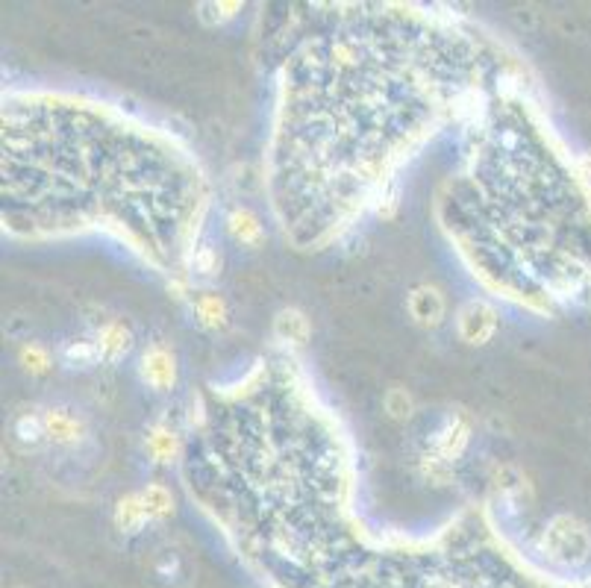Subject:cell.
I'll return each instance as SVG.
<instances>
[{
  "mask_svg": "<svg viewBox=\"0 0 591 588\" xmlns=\"http://www.w3.org/2000/svg\"><path fill=\"white\" fill-rule=\"evenodd\" d=\"M148 453L153 456V462H171L177 456V433L168 424L150 427Z\"/></svg>",
  "mask_w": 591,
  "mask_h": 588,
  "instance_id": "14",
  "label": "cell"
},
{
  "mask_svg": "<svg viewBox=\"0 0 591 588\" xmlns=\"http://www.w3.org/2000/svg\"><path fill=\"white\" fill-rule=\"evenodd\" d=\"M497 330V312L486 300H468L459 309V336L468 344H486Z\"/></svg>",
  "mask_w": 591,
  "mask_h": 588,
  "instance_id": "2",
  "label": "cell"
},
{
  "mask_svg": "<svg viewBox=\"0 0 591 588\" xmlns=\"http://www.w3.org/2000/svg\"><path fill=\"white\" fill-rule=\"evenodd\" d=\"M227 230L239 245H259L262 242V224L250 209H233L227 215Z\"/></svg>",
  "mask_w": 591,
  "mask_h": 588,
  "instance_id": "12",
  "label": "cell"
},
{
  "mask_svg": "<svg viewBox=\"0 0 591 588\" xmlns=\"http://www.w3.org/2000/svg\"><path fill=\"white\" fill-rule=\"evenodd\" d=\"M12 436L24 447V450H36L42 441H48V430H45V415L42 412H18L12 421Z\"/></svg>",
  "mask_w": 591,
  "mask_h": 588,
  "instance_id": "9",
  "label": "cell"
},
{
  "mask_svg": "<svg viewBox=\"0 0 591 588\" xmlns=\"http://www.w3.org/2000/svg\"><path fill=\"white\" fill-rule=\"evenodd\" d=\"M142 500H145V509H148L150 521H162V518H168L171 509H174L171 491L165 489V486H159V483H153V486H148V489L142 491Z\"/></svg>",
  "mask_w": 591,
  "mask_h": 588,
  "instance_id": "15",
  "label": "cell"
},
{
  "mask_svg": "<svg viewBox=\"0 0 591 588\" xmlns=\"http://www.w3.org/2000/svg\"><path fill=\"white\" fill-rule=\"evenodd\" d=\"M148 521L150 515L148 509H145L142 491H139V494H127V497L118 500V506H115V527H118L121 533L136 536V533H142V527H145Z\"/></svg>",
  "mask_w": 591,
  "mask_h": 588,
  "instance_id": "8",
  "label": "cell"
},
{
  "mask_svg": "<svg viewBox=\"0 0 591 588\" xmlns=\"http://www.w3.org/2000/svg\"><path fill=\"white\" fill-rule=\"evenodd\" d=\"M45 415V430H48V441L59 444V447H74L86 439V424L77 412L71 409H48Z\"/></svg>",
  "mask_w": 591,
  "mask_h": 588,
  "instance_id": "5",
  "label": "cell"
},
{
  "mask_svg": "<svg viewBox=\"0 0 591 588\" xmlns=\"http://www.w3.org/2000/svg\"><path fill=\"white\" fill-rule=\"evenodd\" d=\"M383 406H386V412H389L392 421H406V418H412V412H415L412 394L406 392V389H400V386H392V389L386 392Z\"/></svg>",
  "mask_w": 591,
  "mask_h": 588,
  "instance_id": "16",
  "label": "cell"
},
{
  "mask_svg": "<svg viewBox=\"0 0 591 588\" xmlns=\"http://www.w3.org/2000/svg\"><path fill=\"white\" fill-rule=\"evenodd\" d=\"M218 268H221V256H218V250L209 245L197 247L195 250V271L197 274H203V277H212V274H218Z\"/></svg>",
  "mask_w": 591,
  "mask_h": 588,
  "instance_id": "19",
  "label": "cell"
},
{
  "mask_svg": "<svg viewBox=\"0 0 591 588\" xmlns=\"http://www.w3.org/2000/svg\"><path fill=\"white\" fill-rule=\"evenodd\" d=\"M21 365L30 371V374H48L50 371V353L42 347V344H24L21 353H18Z\"/></svg>",
  "mask_w": 591,
  "mask_h": 588,
  "instance_id": "17",
  "label": "cell"
},
{
  "mask_svg": "<svg viewBox=\"0 0 591 588\" xmlns=\"http://www.w3.org/2000/svg\"><path fill=\"white\" fill-rule=\"evenodd\" d=\"M142 380L153 392H168L177 383V362L165 344H153L142 356Z\"/></svg>",
  "mask_w": 591,
  "mask_h": 588,
  "instance_id": "3",
  "label": "cell"
},
{
  "mask_svg": "<svg viewBox=\"0 0 591 588\" xmlns=\"http://www.w3.org/2000/svg\"><path fill=\"white\" fill-rule=\"evenodd\" d=\"M309 333H312L309 318H306L300 309H283V312L274 318V336H277L280 342L306 344L309 342Z\"/></svg>",
  "mask_w": 591,
  "mask_h": 588,
  "instance_id": "10",
  "label": "cell"
},
{
  "mask_svg": "<svg viewBox=\"0 0 591 588\" xmlns=\"http://www.w3.org/2000/svg\"><path fill=\"white\" fill-rule=\"evenodd\" d=\"M421 474L430 480V483H436V486H444L447 480H450V462L442 459L439 453H424L421 456Z\"/></svg>",
  "mask_w": 591,
  "mask_h": 588,
  "instance_id": "18",
  "label": "cell"
},
{
  "mask_svg": "<svg viewBox=\"0 0 591 588\" xmlns=\"http://www.w3.org/2000/svg\"><path fill=\"white\" fill-rule=\"evenodd\" d=\"M565 588H591V580H586V583H577V586H565Z\"/></svg>",
  "mask_w": 591,
  "mask_h": 588,
  "instance_id": "20",
  "label": "cell"
},
{
  "mask_svg": "<svg viewBox=\"0 0 591 588\" xmlns=\"http://www.w3.org/2000/svg\"><path fill=\"white\" fill-rule=\"evenodd\" d=\"M59 359H62V365L65 368H95L100 359V350L95 339H74V342H65L62 344V350H59Z\"/></svg>",
  "mask_w": 591,
  "mask_h": 588,
  "instance_id": "11",
  "label": "cell"
},
{
  "mask_svg": "<svg viewBox=\"0 0 591 588\" xmlns=\"http://www.w3.org/2000/svg\"><path fill=\"white\" fill-rule=\"evenodd\" d=\"M468 439H471V427L462 415H447L439 430L433 433V453H439L442 459L453 462L462 456V450L468 447Z\"/></svg>",
  "mask_w": 591,
  "mask_h": 588,
  "instance_id": "4",
  "label": "cell"
},
{
  "mask_svg": "<svg viewBox=\"0 0 591 588\" xmlns=\"http://www.w3.org/2000/svg\"><path fill=\"white\" fill-rule=\"evenodd\" d=\"M539 550L550 562L562 565V568H580L586 565L591 556V536L589 530L571 518V515H556L547 527H544Z\"/></svg>",
  "mask_w": 591,
  "mask_h": 588,
  "instance_id": "1",
  "label": "cell"
},
{
  "mask_svg": "<svg viewBox=\"0 0 591 588\" xmlns=\"http://www.w3.org/2000/svg\"><path fill=\"white\" fill-rule=\"evenodd\" d=\"M195 315L197 321L209 330H221L227 327V303L218 297V294H200L195 300Z\"/></svg>",
  "mask_w": 591,
  "mask_h": 588,
  "instance_id": "13",
  "label": "cell"
},
{
  "mask_svg": "<svg viewBox=\"0 0 591 588\" xmlns=\"http://www.w3.org/2000/svg\"><path fill=\"white\" fill-rule=\"evenodd\" d=\"M95 344H98L103 362H118L121 356L130 353L133 333H130V327L124 321H106V324H100L98 333H95Z\"/></svg>",
  "mask_w": 591,
  "mask_h": 588,
  "instance_id": "7",
  "label": "cell"
},
{
  "mask_svg": "<svg viewBox=\"0 0 591 588\" xmlns=\"http://www.w3.org/2000/svg\"><path fill=\"white\" fill-rule=\"evenodd\" d=\"M444 294L436 286H415L409 292V315L421 327H439L444 321Z\"/></svg>",
  "mask_w": 591,
  "mask_h": 588,
  "instance_id": "6",
  "label": "cell"
}]
</instances>
